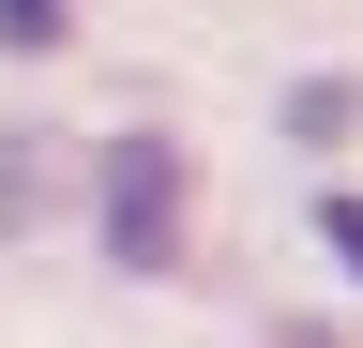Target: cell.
Listing matches in <instances>:
<instances>
[{"instance_id":"cell-1","label":"cell","mask_w":363,"mask_h":348,"mask_svg":"<svg viewBox=\"0 0 363 348\" xmlns=\"http://www.w3.org/2000/svg\"><path fill=\"white\" fill-rule=\"evenodd\" d=\"M91 242L121 257V273H167L182 257V137H106V167H91Z\"/></svg>"},{"instance_id":"cell-2","label":"cell","mask_w":363,"mask_h":348,"mask_svg":"<svg viewBox=\"0 0 363 348\" xmlns=\"http://www.w3.org/2000/svg\"><path fill=\"white\" fill-rule=\"evenodd\" d=\"M0 46H16V61H45V46H61V0H0Z\"/></svg>"},{"instance_id":"cell-3","label":"cell","mask_w":363,"mask_h":348,"mask_svg":"<svg viewBox=\"0 0 363 348\" xmlns=\"http://www.w3.org/2000/svg\"><path fill=\"white\" fill-rule=\"evenodd\" d=\"M318 242H333L348 273H363V197H348V182H318Z\"/></svg>"}]
</instances>
